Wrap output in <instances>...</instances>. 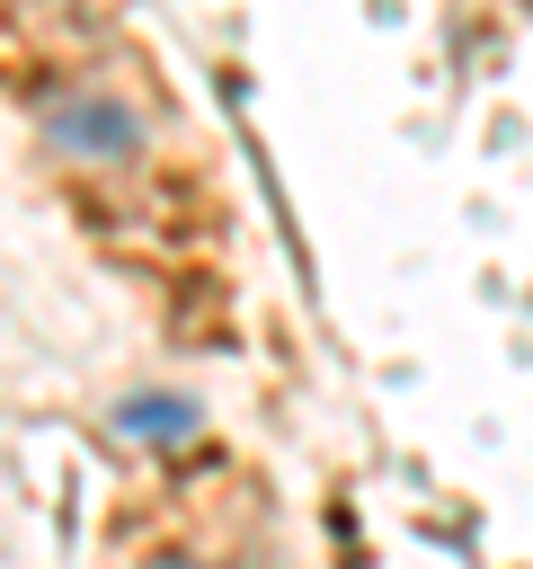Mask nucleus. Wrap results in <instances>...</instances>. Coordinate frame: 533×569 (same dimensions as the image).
<instances>
[{
    "instance_id": "1",
    "label": "nucleus",
    "mask_w": 533,
    "mask_h": 569,
    "mask_svg": "<svg viewBox=\"0 0 533 569\" xmlns=\"http://www.w3.org/2000/svg\"><path fill=\"white\" fill-rule=\"evenodd\" d=\"M53 133H62V151H80V160H124V151H133V124H124L115 107H98V98H89V107L62 98V107H53Z\"/></svg>"
},
{
    "instance_id": "2",
    "label": "nucleus",
    "mask_w": 533,
    "mask_h": 569,
    "mask_svg": "<svg viewBox=\"0 0 533 569\" xmlns=\"http://www.w3.org/2000/svg\"><path fill=\"white\" fill-rule=\"evenodd\" d=\"M124 427H133V436H187L195 409H187V400H124Z\"/></svg>"
}]
</instances>
